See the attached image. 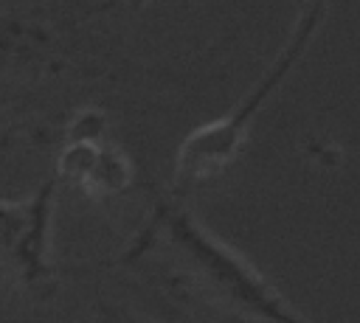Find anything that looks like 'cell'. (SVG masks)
<instances>
[{
	"label": "cell",
	"instance_id": "1",
	"mask_svg": "<svg viewBox=\"0 0 360 323\" xmlns=\"http://www.w3.org/2000/svg\"><path fill=\"white\" fill-rule=\"evenodd\" d=\"M323 17H326L323 3L304 6L287 42L281 45L276 59L264 67V73L253 81V87L222 118L208 121L186 135V140L177 149V160H174V183L180 191L200 188L231 169V163L242 154V149L248 143V135H250V126H253L259 110L284 84V79L295 70V65L301 62V56L307 53L309 42H312V37L318 34Z\"/></svg>",
	"mask_w": 360,
	"mask_h": 323
},
{
	"label": "cell",
	"instance_id": "2",
	"mask_svg": "<svg viewBox=\"0 0 360 323\" xmlns=\"http://www.w3.org/2000/svg\"><path fill=\"white\" fill-rule=\"evenodd\" d=\"M163 222L172 244L180 250L191 272L228 306L264 323H312L245 256L228 247L188 211L169 208Z\"/></svg>",
	"mask_w": 360,
	"mask_h": 323
},
{
	"label": "cell",
	"instance_id": "3",
	"mask_svg": "<svg viewBox=\"0 0 360 323\" xmlns=\"http://www.w3.org/2000/svg\"><path fill=\"white\" fill-rule=\"evenodd\" d=\"M53 180L39 188L34 199L0 205V258L28 275L45 272V236L51 216Z\"/></svg>",
	"mask_w": 360,
	"mask_h": 323
},
{
	"label": "cell",
	"instance_id": "4",
	"mask_svg": "<svg viewBox=\"0 0 360 323\" xmlns=\"http://www.w3.org/2000/svg\"><path fill=\"white\" fill-rule=\"evenodd\" d=\"M132 183V163L129 157L115 149V146H104L98 149V157L93 163L90 177L84 180V191L96 194V197H107V194H118Z\"/></svg>",
	"mask_w": 360,
	"mask_h": 323
},
{
	"label": "cell",
	"instance_id": "5",
	"mask_svg": "<svg viewBox=\"0 0 360 323\" xmlns=\"http://www.w3.org/2000/svg\"><path fill=\"white\" fill-rule=\"evenodd\" d=\"M104 132V115L96 112V110H87V112H79L76 121L70 124V140H87V143H98Z\"/></svg>",
	"mask_w": 360,
	"mask_h": 323
}]
</instances>
